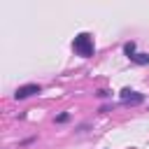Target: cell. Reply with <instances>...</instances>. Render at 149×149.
Instances as JSON below:
<instances>
[{
	"mask_svg": "<svg viewBox=\"0 0 149 149\" xmlns=\"http://www.w3.org/2000/svg\"><path fill=\"white\" fill-rule=\"evenodd\" d=\"M72 49H74V54L81 56V58L93 56V51H95V47H93V37H91L88 33H79V35L72 40Z\"/></svg>",
	"mask_w": 149,
	"mask_h": 149,
	"instance_id": "obj_1",
	"label": "cell"
},
{
	"mask_svg": "<svg viewBox=\"0 0 149 149\" xmlns=\"http://www.w3.org/2000/svg\"><path fill=\"white\" fill-rule=\"evenodd\" d=\"M40 91H42L40 84H23V86L16 88L14 98H16V100H26V98H30V95H35V93H40Z\"/></svg>",
	"mask_w": 149,
	"mask_h": 149,
	"instance_id": "obj_2",
	"label": "cell"
},
{
	"mask_svg": "<svg viewBox=\"0 0 149 149\" xmlns=\"http://www.w3.org/2000/svg\"><path fill=\"white\" fill-rule=\"evenodd\" d=\"M142 100H144V95L137 93V91H133V88H123L121 91V102L123 105H140Z\"/></svg>",
	"mask_w": 149,
	"mask_h": 149,
	"instance_id": "obj_3",
	"label": "cell"
},
{
	"mask_svg": "<svg viewBox=\"0 0 149 149\" xmlns=\"http://www.w3.org/2000/svg\"><path fill=\"white\" fill-rule=\"evenodd\" d=\"M130 61L137 63V65H149V54H135Z\"/></svg>",
	"mask_w": 149,
	"mask_h": 149,
	"instance_id": "obj_4",
	"label": "cell"
},
{
	"mask_svg": "<svg viewBox=\"0 0 149 149\" xmlns=\"http://www.w3.org/2000/svg\"><path fill=\"white\" fill-rule=\"evenodd\" d=\"M123 54H126L128 58H133V56H135V42H126V44H123Z\"/></svg>",
	"mask_w": 149,
	"mask_h": 149,
	"instance_id": "obj_5",
	"label": "cell"
},
{
	"mask_svg": "<svg viewBox=\"0 0 149 149\" xmlns=\"http://www.w3.org/2000/svg\"><path fill=\"white\" fill-rule=\"evenodd\" d=\"M68 119H70V114H68V112H63V114H58V116H56V123H65Z\"/></svg>",
	"mask_w": 149,
	"mask_h": 149,
	"instance_id": "obj_6",
	"label": "cell"
}]
</instances>
